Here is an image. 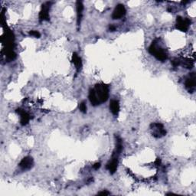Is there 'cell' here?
<instances>
[{
    "label": "cell",
    "mask_w": 196,
    "mask_h": 196,
    "mask_svg": "<svg viewBox=\"0 0 196 196\" xmlns=\"http://www.w3.org/2000/svg\"><path fill=\"white\" fill-rule=\"evenodd\" d=\"M149 52L151 55H153L156 59L159 60V61H166L168 59V54L166 53V51L162 48H159L156 45V42H153L150 47L149 48Z\"/></svg>",
    "instance_id": "obj_1"
},
{
    "label": "cell",
    "mask_w": 196,
    "mask_h": 196,
    "mask_svg": "<svg viewBox=\"0 0 196 196\" xmlns=\"http://www.w3.org/2000/svg\"><path fill=\"white\" fill-rule=\"evenodd\" d=\"M96 95L99 100L100 103H104L109 98V87L104 84H97L94 88Z\"/></svg>",
    "instance_id": "obj_2"
},
{
    "label": "cell",
    "mask_w": 196,
    "mask_h": 196,
    "mask_svg": "<svg viewBox=\"0 0 196 196\" xmlns=\"http://www.w3.org/2000/svg\"><path fill=\"white\" fill-rule=\"evenodd\" d=\"M190 24L191 21L188 19H183V18L179 16L176 19V28L181 32H187Z\"/></svg>",
    "instance_id": "obj_3"
},
{
    "label": "cell",
    "mask_w": 196,
    "mask_h": 196,
    "mask_svg": "<svg viewBox=\"0 0 196 196\" xmlns=\"http://www.w3.org/2000/svg\"><path fill=\"white\" fill-rule=\"evenodd\" d=\"M126 14V9L124 6L120 4L115 8L114 12H113L112 18L114 19H120L122 17H123Z\"/></svg>",
    "instance_id": "obj_4"
},
{
    "label": "cell",
    "mask_w": 196,
    "mask_h": 196,
    "mask_svg": "<svg viewBox=\"0 0 196 196\" xmlns=\"http://www.w3.org/2000/svg\"><path fill=\"white\" fill-rule=\"evenodd\" d=\"M33 166V159L30 156H26L24 159H22L21 163H19V166L23 170H28L30 169Z\"/></svg>",
    "instance_id": "obj_5"
},
{
    "label": "cell",
    "mask_w": 196,
    "mask_h": 196,
    "mask_svg": "<svg viewBox=\"0 0 196 196\" xmlns=\"http://www.w3.org/2000/svg\"><path fill=\"white\" fill-rule=\"evenodd\" d=\"M154 132L153 134L156 137H161L166 134V131L163 129V126L160 123H156L153 125Z\"/></svg>",
    "instance_id": "obj_6"
},
{
    "label": "cell",
    "mask_w": 196,
    "mask_h": 196,
    "mask_svg": "<svg viewBox=\"0 0 196 196\" xmlns=\"http://www.w3.org/2000/svg\"><path fill=\"white\" fill-rule=\"evenodd\" d=\"M16 112L20 115L21 124H22V126L26 125V124L29 122V120H30V116H29L25 111L22 110V109H17V110H16Z\"/></svg>",
    "instance_id": "obj_7"
},
{
    "label": "cell",
    "mask_w": 196,
    "mask_h": 196,
    "mask_svg": "<svg viewBox=\"0 0 196 196\" xmlns=\"http://www.w3.org/2000/svg\"><path fill=\"white\" fill-rule=\"evenodd\" d=\"M117 166H118V160L117 157H114L107 165V169L110 172V174H114L117 171Z\"/></svg>",
    "instance_id": "obj_8"
},
{
    "label": "cell",
    "mask_w": 196,
    "mask_h": 196,
    "mask_svg": "<svg viewBox=\"0 0 196 196\" xmlns=\"http://www.w3.org/2000/svg\"><path fill=\"white\" fill-rule=\"evenodd\" d=\"M48 9H49L48 3L47 5H43V6H42V11H41L40 14H39V19H40V21L49 20Z\"/></svg>",
    "instance_id": "obj_9"
},
{
    "label": "cell",
    "mask_w": 196,
    "mask_h": 196,
    "mask_svg": "<svg viewBox=\"0 0 196 196\" xmlns=\"http://www.w3.org/2000/svg\"><path fill=\"white\" fill-rule=\"evenodd\" d=\"M110 110L114 116H117L120 111V104L116 100H113L110 101Z\"/></svg>",
    "instance_id": "obj_10"
},
{
    "label": "cell",
    "mask_w": 196,
    "mask_h": 196,
    "mask_svg": "<svg viewBox=\"0 0 196 196\" xmlns=\"http://www.w3.org/2000/svg\"><path fill=\"white\" fill-rule=\"evenodd\" d=\"M89 99H90V101H91V104H92L93 106H94V107L98 106L100 104L99 100H98L97 95H96V93H95V91H94V89L91 90V91H90Z\"/></svg>",
    "instance_id": "obj_11"
},
{
    "label": "cell",
    "mask_w": 196,
    "mask_h": 196,
    "mask_svg": "<svg viewBox=\"0 0 196 196\" xmlns=\"http://www.w3.org/2000/svg\"><path fill=\"white\" fill-rule=\"evenodd\" d=\"M84 10V6L81 2H77V12H78V24L79 25L81 23V18H82V13Z\"/></svg>",
    "instance_id": "obj_12"
},
{
    "label": "cell",
    "mask_w": 196,
    "mask_h": 196,
    "mask_svg": "<svg viewBox=\"0 0 196 196\" xmlns=\"http://www.w3.org/2000/svg\"><path fill=\"white\" fill-rule=\"evenodd\" d=\"M72 62L74 64V65L76 66L77 70L79 71L81 69V66H82V62H81V59L80 58V57L78 56L77 53H74L72 56Z\"/></svg>",
    "instance_id": "obj_13"
},
{
    "label": "cell",
    "mask_w": 196,
    "mask_h": 196,
    "mask_svg": "<svg viewBox=\"0 0 196 196\" xmlns=\"http://www.w3.org/2000/svg\"><path fill=\"white\" fill-rule=\"evenodd\" d=\"M195 74L192 75V77H190V78L187 79V81H185V87L189 89H192V88L195 87Z\"/></svg>",
    "instance_id": "obj_14"
},
{
    "label": "cell",
    "mask_w": 196,
    "mask_h": 196,
    "mask_svg": "<svg viewBox=\"0 0 196 196\" xmlns=\"http://www.w3.org/2000/svg\"><path fill=\"white\" fill-rule=\"evenodd\" d=\"M6 57H7L8 59L9 60H13L16 58V55L13 50H7L6 51Z\"/></svg>",
    "instance_id": "obj_15"
},
{
    "label": "cell",
    "mask_w": 196,
    "mask_h": 196,
    "mask_svg": "<svg viewBox=\"0 0 196 196\" xmlns=\"http://www.w3.org/2000/svg\"><path fill=\"white\" fill-rule=\"evenodd\" d=\"M79 108H80V110H81L82 113H84V114H85V113L87 112V106H86V103L84 102V101H83V102H81V104H80Z\"/></svg>",
    "instance_id": "obj_16"
},
{
    "label": "cell",
    "mask_w": 196,
    "mask_h": 196,
    "mask_svg": "<svg viewBox=\"0 0 196 196\" xmlns=\"http://www.w3.org/2000/svg\"><path fill=\"white\" fill-rule=\"evenodd\" d=\"M29 34H30L32 36L35 37V38H39L40 37V33H39L38 32H37V31H31L30 32H29Z\"/></svg>",
    "instance_id": "obj_17"
},
{
    "label": "cell",
    "mask_w": 196,
    "mask_h": 196,
    "mask_svg": "<svg viewBox=\"0 0 196 196\" xmlns=\"http://www.w3.org/2000/svg\"><path fill=\"white\" fill-rule=\"evenodd\" d=\"M98 195H110V192H107V191H104V192H99V193H98Z\"/></svg>",
    "instance_id": "obj_18"
},
{
    "label": "cell",
    "mask_w": 196,
    "mask_h": 196,
    "mask_svg": "<svg viewBox=\"0 0 196 196\" xmlns=\"http://www.w3.org/2000/svg\"><path fill=\"white\" fill-rule=\"evenodd\" d=\"M100 167V163H95V164L94 165V166H93V168H94V169H96V170L99 169Z\"/></svg>",
    "instance_id": "obj_19"
},
{
    "label": "cell",
    "mask_w": 196,
    "mask_h": 196,
    "mask_svg": "<svg viewBox=\"0 0 196 196\" xmlns=\"http://www.w3.org/2000/svg\"><path fill=\"white\" fill-rule=\"evenodd\" d=\"M110 30L111 31V32H114V31L116 30V27L114 25H113V24H111V25L110 26Z\"/></svg>",
    "instance_id": "obj_20"
},
{
    "label": "cell",
    "mask_w": 196,
    "mask_h": 196,
    "mask_svg": "<svg viewBox=\"0 0 196 196\" xmlns=\"http://www.w3.org/2000/svg\"><path fill=\"white\" fill-rule=\"evenodd\" d=\"M156 164L157 165H159L160 164V159H157V160L156 161Z\"/></svg>",
    "instance_id": "obj_21"
}]
</instances>
